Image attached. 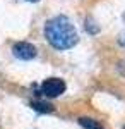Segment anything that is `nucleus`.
Masks as SVG:
<instances>
[{"label":"nucleus","instance_id":"obj_1","mask_svg":"<svg viewBox=\"0 0 125 129\" xmlns=\"http://www.w3.org/2000/svg\"><path fill=\"white\" fill-rule=\"evenodd\" d=\"M45 35L50 45L58 50H67L77 43L76 28L65 16H57L50 19L45 26Z\"/></svg>","mask_w":125,"mask_h":129},{"label":"nucleus","instance_id":"obj_6","mask_svg":"<svg viewBox=\"0 0 125 129\" xmlns=\"http://www.w3.org/2000/svg\"><path fill=\"white\" fill-rule=\"evenodd\" d=\"M28 2H36V0H28Z\"/></svg>","mask_w":125,"mask_h":129},{"label":"nucleus","instance_id":"obj_4","mask_svg":"<svg viewBox=\"0 0 125 129\" xmlns=\"http://www.w3.org/2000/svg\"><path fill=\"white\" fill-rule=\"evenodd\" d=\"M79 124L84 129H103V126L94 119H89V117H81L79 119Z\"/></svg>","mask_w":125,"mask_h":129},{"label":"nucleus","instance_id":"obj_3","mask_svg":"<svg viewBox=\"0 0 125 129\" xmlns=\"http://www.w3.org/2000/svg\"><path fill=\"white\" fill-rule=\"evenodd\" d=\"M12 52H14V55L21 60H31V59L36 57V47L31 45V43H28V41H19V43H16L14 48H12Z\"/></svg>","mask_w":125,"mask_h":129},{"label":"nucleus","instance_id":"obj_2","mask_svg":"<svg viewBox=\"0 0 125 129\" xmlns=\"http://www.w3.org/2000/svg\"><path fill=\"white\" fill-rule=\"evenodd\" d=\"M41 91H43V95H46L50 98L60 96L65 91V83L60 79V78H48V79L41 84Z\"/></svg>","mask_w":125,"mask_h":129},{"label":"nucleus","instance_id":"obj_5","mask_svg":"<svg viewBox=\"0 0 125 129\" xmlns=\"http://www.w3.org/2000/svg\"><path fill=\"white\" fill-rule=\"evenodd\" d=\"M31 105L34 110H39V112H53V107L45 102H31Z\"/></svg>","mask_w":125,"mask_h":129}]
</instances>
